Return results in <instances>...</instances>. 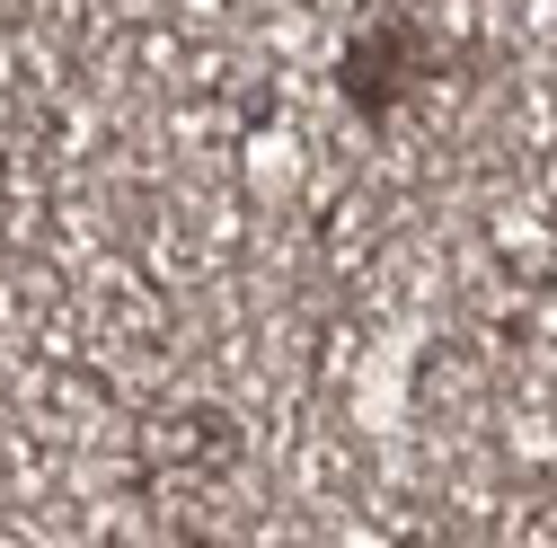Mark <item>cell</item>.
<instances>
[{"mask_svg": "<svg viewBox=\"0 0 557 548\" xmlns=\"http://www.w3.org/2000/svg\"><path fill=\"white\" fill-rule=\"evenodd\" d=\"M425 72H434V45H425V27L416 18H372L355 45H345V62H336V89H345V107L355 115H372V124H389L416 89H425Z\"/></svg>", "mask_w": 557, "mask_h": 548, "instance_id": "6da1fadb", "label": "cell"}]
</instances>
